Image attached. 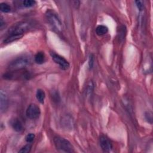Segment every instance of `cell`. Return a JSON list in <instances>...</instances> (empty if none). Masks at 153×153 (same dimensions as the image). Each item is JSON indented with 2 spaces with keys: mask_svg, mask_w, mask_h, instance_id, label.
<instances>
[{
  "mask_svg": "<svg viewBox=\"0 0 153 153\" xmlns=\"http://www.w3.org/2000/svg\"><path fill=\"white\" fill-rule=\"evenodd\" d=\"M50 55L52 58L53 60L58 64L61 69L66 70L70 68V63L64 58L54 52L50 53Z\"/></svg>",
  "mask_w": 153,
  "mask_h": 153,
  "instance_id": "8992f818",
  "label": "cell"
},
{
  "mask_svg": "<svg viewBox=\"0 0 153 153\" xmlns=\"http://www.w3.org/2000/svg\"><path fill=\"white\" fill-rule=\"evenodd\" d=\"M4 26H5V22H4L2 17H1V21H0V27H1V29H3Z\"/></svg>",
  "mask_w": 153,
  "mask_h": 153,
  "instance_id": "7402d4cb",
  "label": "cell"
},
{
  "mask_svg": "<svg viewBox=\"0 0 153 153\" xmlns=\"http://www.w3.org/2000/svg\"><path fill=\"white\" fill-rule=\"evenodd\" d=\"M35 62L37 64H43L45 61V55L43 52H38L34 58Z\"/></svg>",
  "mask_w": 153,
  "mask_h": 153,
  "instance_id": "4fadbf2b",
  "label": "cell"
},
{
  "mask_svg": "<svg viewBox=\"0 0 153 153\" xmlns=\"http://www.w3.org/2000/svg\"><path fill=\"white\" fill-rule=\"evenodd\" d=\"M47 20L53 30L59 32L62 29V23L58 14L52 10H48L46 13Z\"/></svg>",
  "mask_w": 153,
  "mask_h": 153,
  "instance_id": "7a4b0ae2",
  "label": "cell"
},
{
  "mask_svg": "<svg viewBox=\"0 0 153 153\" xmlns=\"http://www.w3.org/2000/svg\"><path fill=\"white\" fill-rule=\"evenodd\" d=\"M32 23L28 21H21L16 23L8 30L7 34L8 36H23L24 33L29 31L32 28Z\"/></svg>",
  "mask_w": 153,
  "mask_h": 153,
  "instance_id": "6da1fadb",
  "label": "cell"
},
{
  "mask_svg": "<svg viewBox=\"0 0 153 153\" xmlns=\"http://www.w3.org/2000/svg\"><path fill=\"white\" fill-rule=\"evenodd\" d=\"M11 126L13 129L18 132H20L23 130V126L22 122L18 119H14L11 122Z\"/></svg>",
  "mask_w": 153,
  "mask_h": 153,
  "instance_id": "9c48e42d",
  "label": "cell"
},
{
  "mask_svg": "<svg viewBox=\"0 0 153 153\" xmlns=\"http://www.w3.org/2000/svg\"><path fill=\"white\" fill-rule=\"evenodd\" d=\"M93 60H94V57L93 56V55H91L89 57V67L90 68L93 67Z\"/></svg>",
  "mask_w": 153,
  "mask_h": 153,
  "instance_id": "44dd1931",
  "label": "cell"
},
{
  "mask_svg": "<svg viewBox=\"0 0 153 153\" xmlns=\"http://www.w3.org/2000/svg\"><path fill=\"white\" fill-rule=\"evenodd\" d=\"M0 10L3 13H9L11 11V7L7 3H2L0 4Z\"/></svg>",
  "mask_w": 153,
  "mask_h": 153,
  "instance_id": "5bb4252c",
  "label": "cell"
},
{
  "mask_svg": "<svg viewBox=\"0 0 153 153\" xmlns=\"http://www.w3.org/2000/svg\"><path fill=\"white\" fill-rule=\"evenodd\" d=\"M9 106L8 97L6 93L4 90L0 92V110L1 112H3L7 110Z\"/></svg>",
  "mask_w": 153,
  "mask_h": 153,
  "instance_id": "ba28073f",
  "label": "cell"
},
{
  "mask_svg": "<svg viewBox=\"0 0 153 153\" xmlns=\"http://www.w3.org/2000/svg\"><path fill=\"white\" fill-rule=\"evenodd\" d=\"M29 63L30 60L28 58L25 56L19 57L11 62L8 66V70L11 72L19 71L24 69Z\"/></svg>",
  "mask_w": 153,
  "mask_h": 153,
  "instance_id": "277c9868",
  "label": "cell"
},
{
  "mask_svg": "<svg viewBox=\"0 0 153 153\" xmlns=\"http://www.w3.org/2000/svg\"><path fill=\"white\" fill-rule=\"evenodd\" d=\"M23 6L26 8H29L34 6L36 4V1L34 0H25L22 2Z\"/></svg>",
  "mask_w": 153,
  "mask_h": 153,
  "instance_id": "9a60e30c",
  "label": "cell"
},
{
  "mask_svg": "<svg viewBox=\"0 0 153 153\" xmlns=\"http://www.w3.org/2000/svg\"><path fill=\"white\" fill-rule=\"evenodd\" d=\"M32 148V145L31 144H27L26 145H25L24 147H23L19 151V152L21 153H28L31 151Z\"/></svg>",
  "mask_w": 153,
  "mask_h": 153,
  "instance_id": "2e32d148",
  "label": "cell"
},
{
  "mask_svg": "<svg viewBox=\"0 0 153 153\" xmlns=\"http://www.w3.org/2000/svg\"><path fill=\"white\" fill-rule=\"evenodd\" d=\"M100 146L104 152H110L112 149V144L110 139L104 135H102L99 138Z\"/></svg>",
  "mask_w": 153,
  "mask_h": 153,
  "instance_id": "52a82bcc",
  "label": "cell"
},
{
  "mask_svg": "<svg viewBox=\"0 0 153 153\" xmlns=\"http://www.w3.org/2000/svg\"><path fill=\"white\" fill-rule=\"evenodd\" d=\"M108 32V28L105 25H99L96 28V33L97 36H104Z\"/></svg>",
  "mask_w": 153,
  "mask_h": 153,
  "instance_id": "30bf717a",
  "label": "cell"
},
{
  "mask_svg": "<svg viewBox=\"0 0 153 153\" xmlns=\"http://www.w3.org/2000/svg\"><path fill=\"white\" fill-rule=\"evenodd\" d=\"M36 97L41 104H44V99L46 97V93L42 89H38L36 93Z\"/></svg>",
  "mask_w": 153,
  "mask_h": 153,
  "instance_id": "7c38bea8",
  "label": "cell"
},
{
  "mask_svg": "<svg viewBox=\"0 0 153 153\" xmlns=\"http://www.w3.org/2000/svg\"><path fill=\"white\" fill-rule=\"evenodd\" d=\"M145 117L147 121L151 125L152 123V113L150 111L147 112L145 114Z\"/></svg>",
  "mask_w": 153,
  "mask_h": 153,
  "instance_id": "e0dca14e",
  "label": "cell"
},
{
  "mask_svg": "<svg viewBox=\"0 0 153 153\" xmlns=\"http://www.w3.org/2000/svg\"><path fill=\"white\" fill-rule=\"evenodd\" d=\"M93 84L92 82H90L89 85L88 86V88H87V90H86V93L88 95H90L92 91H93Z\"/></svg>",
  "mask_w": 153,
  "mask_h": 153,
  "instance_id": "d6986e66",
  "label": "cell"
},
{
  "mask_svg": "<svg viewBox=\"0 0 153 153\" xmlns=\"http://www.w3.org/2000/svg\"><path fill=\"white\" fill-rule=\"evenodd\" d=\"M135 3L136 4H137V6L138 7V9L141 11L144 9V5H143V3L142 1H135Z\"/></svg>",
  "mask_w": 153,
  "mask_h": 153,
  "instance_id": "ffe728a7",
  "label": "cell"
},
{
  "mask_svg": "<svg viewBox=\"0 0 153 153\" xmlns=\"http://www.w3.org/2000/svg\"><path fill=\"white\" fill-rule=\"evenodd\" d=\"M53 142L56 149L61 152H74V149L71 142L67 139L60 137H56L53 139Z\"/></svg>",
  "mask_w": 153,
  "mask_h": 153,
  "instance_id": "3957f363",
  "label": "cell"
},
{
  "mask_svg": "<svg viewBox=\"0 0 153 153\" xmlns=\"http://www.w3.org/2000/svg\"><path fill=\"white\" fill-rule=\"evenodd\" d=\"M36 136L33 133H29L26 136L25 138V140L28 143H31L32 142H33V141L34 140Z\"/></svg>",
  "mask_w": 153,
  "mask_h": 153,
  "instance_id": "ac0fdd59",
  "label": "cell"
},
{
  "mask_svg": "<svg viewBox=\"0 0 153 153\" xmlns=\"http://www.w3.org/2000/svg\"><path fill=\"white\" fill-rule=\"evenodd\" d=\"M40 114V108L37 105L35 104H30L26 111V115L27 117L29 119H31V120H35V119L39 118Z\"/></svg>",
  "mask_w": 153,
  "mask_h": 153,
  "instance_id": "5b68a950",
  "label": "cell"
},
{
  "mask_svg": "<svg viewBox=\"0 0 153 153\" xmlns=\"http://www.w3.org/2000/svg\"><path fill=\"white\" fill-rule=\"evenodd\" d=\"M23 36H20V35H11V36H8L3 41V43L4 44H9L12 42H14L16 40H18L19 39H21Z\"/></svg>",
  "mask_w": 153,
  "mask_h": 153,
  "instance_id": "8fae6325",
  "label": "cell"
}]
</instances>
